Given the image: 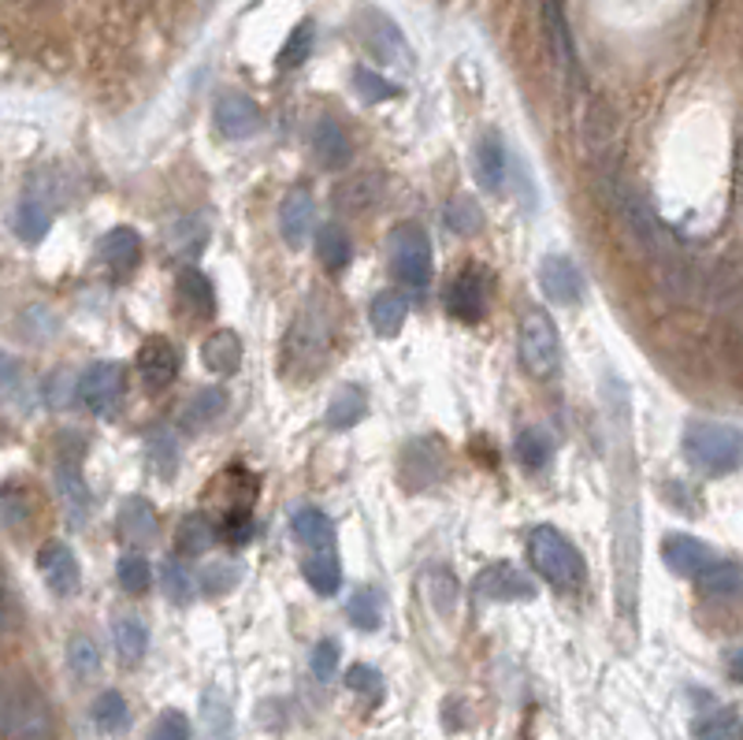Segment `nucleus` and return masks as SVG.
I'll return each instance as SVG.
<instances>
[{
	"mask_svg": "<svg viewBox=\"0 0 743 740\" xmlns=\"http://www.w3.org/2000/svg\"><path fill=\"white\" fill-rule=\"evenodd\" d=\"M101 260L115 276H131L142 260V239L134 228H112L101 239Z\"/></svg>",
	"mask_w": 743,
	"mask_h": 740,
	"instance_id": "nucleus-18",
	"label": "nucleus"
},
{
	"mask_svg": "<svg viewBox=\"0 0 743 740\" xmlns=\"http://www.w3.org/2000/svg\"><path fill=\"white\" fill-rule=\"evenodd\" d=\"M302 573H305V581H309L313 592H320V595H334V592H339L342 566H339V558H334V547H328V550H309V555H305V562H302Z\"/></svg>",
	"mask_w": 743,
	"mask_h": 740,
	"instance_id": "nucleus-27",
	"label": "nucleus"
},
{
	"mask_svg": "<svg viewBox=\"0 0 743 740\" xmlns=\"http://www.w3.org/2000/svg\"><path fill=\"white\" fill-rule=\"evenodd\" d=\"M695 740H743V718L729 707L714 711L695 721Z\"/></svg>",
	"mask_w": 743,
	"mask_h": 740,
	"instance_id": "nucleus-37",
	"label": "nucleus"
},
{
	"mask_svg": "<svg viewBox=\"0 0 743 740\" xmlns=\"http://www.w3.org/2000/svg\"><path fill=\"white\" fill-rule=\"evenodd\" d=\"M15 376V361L4 354V350H0V387H4L8 380H12Z\"/></svg>",
	"mask_w": 743,
	"mask_h": 740,
	"instance_id": "nucleus-51",
	"label": "nucleus"
},
{
	"mask_svg": "<svg viewBox=\"0 0 743 740\" xmlns=\"http://www.w3.org/2000/svg\"><path fill=\"white\" fill-rule=\"evenodd\" d=\"M476 595H484V599H491V603H516V599H532V595H536V584L516 570V566L498 562V566H487V570L476 577Z\"/></svg>",
	"mask_w": 743,
	"mask_h": 740,
	"instance_id": "nucleus-10",
	"label": "nucleus"
},
{
	"mask_svg": "<svg viewBox=\"0 0 743 740\" xmlns=\"http://www.w3.org/2000/svg\"><path fill=\"white\" fill-rule=\"evenodd\" d=\"M313 149H316V160H320V168H342L350 160V142L342 128L334 120H320L313 131Z\"/></svg>",
	"mask_w": 743,
	"mask_h": 740,
	"instance_id": "nucleus-28",
	"label": "nucleus"
},
{
	"mask_svg": "<svg viewBox=\"0 0 743 740\" xmlns=\"http://www.w3.org/2000/svg\"><path fill=\"white\" fill-rule=\"evenodd\" d=\"M558 328L543 310H528L521 320V365L536 380H550L558 373Z\"/></svg>",
	"mask_w": 743,
	"mask_h": 740,
	"instance_id": "nucleus-5",
	"label": "nucleus"
},
{
	"mask_svg": "<svg viewBox=\"0 0 743 740\" xmlns=\"http://www.w3.org/2000/svg\"><path fill=\"white\" fill-rule=\"evenodd\" d=\"M491 291H495L491 272L479 265H468V268H461V276L447 287V305L458 320L476 324L487 313V305H491Z\"/></svg>",
	"mask_w": 743,
	"mask_h": 740,
	"instance_id": "nucleus-6",
	"label": "nucleus"
},
{
	"mask_svg": "<svg viewBox=\"0 0 743 740\" xmlns=\"http://www.w3.org/2000/svg\"><path fill=\"white\" fill-rule=\"evenodd\" d=\"M112 636H115V652H120V658L126 666H134L138 658L145 655V647H149V629H145L142 618H120L112 626Z\"/></svg>",
	"mask_w": 743,
	"mask_h": 740,
	"instance_id": "nucleus-33",
	"label": "nucleus"
},
{
	"mask_svg": "<svg viewBox=\"0 0 743 740\" xmlns=\"http://www.w3.org/2000/svg\"><path fill=\"white\" fill-rule=\"evenodd\" d=\"M346 684L353 692H361V696H379V692H383V677H379V670H372V666H365V663L350 666Z\"/></svg>",
	"mask_w": 743,
	"mask_h": 740,
	"instance_id": "nucleus-48",
	"label": "nucleus"
},
{
	"mask_svg": "<svg viewBox=\"0 0 743 740\" xmlns=\"http://www.w3.org/2000/svg\"><path fill=\"white\" fill-rule=\"evenodd\" d=\"M175 294H179V302L194 313V317H212L216 291H212V283H208L205 272H197V268H183V272L175 276Z\"/></svg>",
	"mask_w": 743,
	"mask_h": 740,
	"instance_id": "nucleus-21",
	"label": "nucleus"
},
{
	"mask_svg": "<svg viewBox=\"0 0 743 740\" xmlns=\"http://www.w3.org/2000/svg\"><path fill=\"white\" fill-rule=\"evenodd\" d=\"M115 532L126 547H138V544H153L157 539V513L145 499H126L120 507V518H115Z\"/></svg>",
	"mask_w": 743,
	"mask_h": 740,
	"instance_id": "nucleus-17",
	"label": "nucleus"
},
{
	"mask_svg": "<svg viewBox=\"0 0 743 740\" xmlns=\"http://www.w3.org/2000/svg\"><path fill=\"white\" fill-rule=\"evenodd\" d=\"M223 405H228V395L220 391V387H208V391H197L194 399L186 402L183 410V424L186 428H202V424L216 421L223 413Z\"/></svg>",
	"mask_w": 743,
	"mask_h": 740,
	"instance_id": "nucleus-38",
	"label": "nucleus"
},
{
	"mask_svg": "<svg viewBox=\"0 0 743 740\" xmlns=\"http://www.w3.org/2000/svg\"><path fill=\"white\" fill-rule=\"evenodd\" d=\"M0 740H52V711L31 681L0 677Z\"/></svg>",
	"mask_w": 743,
	"mask_h": 740,
	"instance_id": "nucleus-2",
	"label": "nucleus"
},
{
	"mask_svg": "<svg viewBox=\"0 0 743 740\" xmlns=\"http://www.w3.org/2000/svg\"><path fill=\"white\" fill-rule=\"evenodd\" d=\"M57 492H60L63 510H68V521L75 529H83L86 518H89V492H86V481H83V473H78L75 462L57 465Z\"/></svg>",
	"mask_w": 743,
	"mask_h": 740,
	"instance_id": "nucleus-19",
	"label": "nucleus"
},
{
	"mask_svg": "<svg viewBox=\"0 0 743 740\" xmlns=\"http://www.w3.org/2000/svg\"><path fill=\"white\" fill-rule=\"evenodd\" d=\"M729 674L736 677V681H743V647H740V652H732V658H729Z\"/></svg>",
	"mask_w": 743,
	"mask_h": 740,
	"instance_id": "nucleus-52",
	"label": "nucleus"
},
{
	"mask_svg": "<svg viewBox=\"0 0 743 740\" xmlns=\"http://www.w3.org/2000/svg\"><path fill=\"white\" fill-rule=\"evenodd\" d=\"M75 395L83 399L86 410L112 413L123 395V365H115V361H97V365H89L86 373L78 376Z\"/></svg>",
	"mask_w": 743,
	"mask_h": 740,
	"instance_id": "nucleus-7",
	"label": "nucleus"
},
{
	"mask_svg": "<svg viewBox=\"0 0 743 740\" xmlns=\"http://www.w3.org/2000/svg\"><path fill=\"white\" fill-rule=\"evenodd\" d=\"M365 38H368V49L379 60H387V64H413V49L405 45V34L383 12L365 15Z\"/></svg>",
	"mask_w": 743,
	"mask_h": 740,
	"instance_id": "nucleus-13",
	"label": "nucleus"
},
{
	"mask_svg": "<svg viewBox=\"0 0 743 740\" xmlns=\"http://www.w3.org/2000/svg\"><path fill=\"white\" fill-rule=\"evenodd\" d=\"M473 171H476V183L484 191H502L506 186V146L495 131H484L473 146Z\"/></svg>",
	"mask_w": 743,
	"mask_h": 740,
	"instance_id": "nucleus-14",
	"label": "nucleus"
},
{
	"mask_svg": "<svg viewBox=\"0 0 743 740\" xmlns=\"http://www.w3.org/2000/svg\"><path fill=\"white\" fill-rule=\"evenodd\" d=\"M334 670H339V644L334 640H320L313 647V677L316 681H331Z\"/></svg>",
	"mask_w": 743,
	"mask_h": 740,
	"instance_id": "nucleus-47",
	"label": "nucleus"
},
{
	"mask_svg": "<svg viewBox=\"0 0 743 740\" xmlns=\"http://www.w3.org/2000/svg\"><path fill=\"white\" fill-rule=\"evenodd\" d=\"M539 287L558 305L584 302V276H580L576 260L569 254H547L539 260Z\"/></svg>",
	"mask_w": 743,
	"mask_h": 740,
	"instance_id": "nucleus-8",
	"label": "nucleus"
},
{
	"mask_svg": "<svg viewBox=\"0 0 743 740\" xmlns=\"http://www.w3.org/2000/svg\"><path fill=\"white\" fill-rule=\"evenodd\" d=\"M353 86H357V94L365 97V101H391V97L402 94V89H398L391 78L376 75L372 68H357V71H353Z\"/></svg>",
	"mask_w": 743,
	"mask_h": 740,
	"instance_id": "nucleus-43",
	"label": "nucleus"
},
{
	"mask_svg": "<svg viewBox=\"0 0 743 740\" xmlns=\"http://www.w3.org/2000/svg\"><path fill=\"white\" fill-rule=\"evenodd\" d=\"M316 257H320L324 268H331V272H342V268L350 265L353 250H350L346 231H342L339 223H324V228L316 231Z\"/></svg>",
	"mask_w": 743,
	"mask_h": 740,
	"instance_id": "nucleus-32",
	"label": "nucleus"
},
{
	"mask_svg": "<svg viewBox=\"0 0 743 740\" xmlns=\"http://www.w3.org/2000/svg\"><path fill=\"white\" fill-rule=\"evenodd\" d=\"M405 313H410L405 298L398 294V291H383V294L372 298V305H368V324H372V331H376V336L394 339L398 331H402V324H405Z\"/></svg>",
	"mask_w": 743,
	"mask_h": 740,
	"instance_id": "nucleus-25",
	"label": "nucleus"
},
{
	"mask_svg": "<svg viewBox=\"0 0 743 740\" xmlns=\"http://www.w3.org/2000/svg\"><path fill=\"white\" fill-rule=\"evenodd\" d=\"M290 529H294L297 544H305L309 550H328L334 547V529H331V518L324 510L316 507H302L290 518Z\"/></svg>",
	"mask_w": 743,
	"mask_h": 740,
	"instance_id": "nucleus-22",
	"label": "nucleus"
},
{
	"mask_svg": "<svg viewBox=\"0 0 743 740\" xmlns=\"http://www.w3.org/2000/svg\"><path fill=\"white\" fill-rule=\"evenodd\" d=\"M202 721L208 740H231V703L220 689H208L202 700Z\"/></svg>",
	"mask_w": 743,
	"mask_h": 740,
	"instance_id": "nucleus-36",
	"label": "nucleus"
},
{
	"mask_svg": "<svg viewBox=\"0 0 743 740\" xmlns=\"http://www.w3.org/2000/svg\"><path fill=\"white\" fill-rule=\"evenodd\" d=\"M313 216H316V205H313V194L305 191V186H294L283 205H279V234H283V242L290 250L305 246V239L313 234Z\"/></svg>",
	"mask_w": 743,
	"mask_h": 740,
	"instance_id": "nucleus-12",
	"label": "nucleus"
},
{
	"mask_svg": "<svg viewBox=\"0 0 743 740\" xmlns=\"http://www.w3.org/2000/svg\"><path fill=\"white\" fill-rule=\"evenodd\" d=\"M12 223H15V234H20L23 242H41L45 234H49L52 216L38 202V197H26V202H20V209H15V220Z\"/></svg>",
	"mask_w": 743,
	"mask_h": 740,
	"instance_id": "nucleus-35",
	"label": "nucleus"
},
{
	"mask_svg": "<svg viewBox=\"0 0 743 740\" xmlns=\"http://www.w3.org/2000/svg\"><path fill=\"white\" fill-rule=\"evenodd\" d=\"M216 544V525L205 518V513H190V518L179 525V547L186 550V555H202Z\"/></svg>",
	"mask_w": 743,
	"mask_h": 740,
	"instance_id": "nucleus-42",
	"label": "nucleus"
},
{
	"mask_svg": "<svg viewBox=\"0 0 743 740\" xmlns=\"http://www.w3.org/2000/svg\"><path fill=\"white\" fill-rule=\"evenodd\" d=\"M368 413V402L365 395H361V387H339V391L331 395V405L328 413H324V421H328V428L342 432V428H353L357 421H365Z\"/></svg>",
	"mask_w": 743,
	"mask_h": 740,
	"instance_id": "nucleus-29",
	"label": "nucleus"
},
{
	"mask_svg": "<svg viewBox=\"0 0 743 740\" xmlns=\"http://www.w3.org/2000/svg\"><path fill=\"white\" fill-rule=\"evenodd\" d=\"M550 454H555V444L543 428H524L516 436V458H521L524 469H543L550 462Z\"/></svg>",
	"mask_w": 743,
	"mask_h": 740,
	"instance_id": "nucleus-40",
	"label": "nucleus"
},
{
	"mask_svg": "<svg viewBox=\"0 0 743 740\" xmlns=\"http://www.w3.org/2000/svg\"><path fill=\"white\" fill-rule=\"evenodd\" d=\"M38 570L57 595H71L78 589V562L68 544H45L38 550Z\"/></svg>",
	"mask_w": 743,
	"mask_h": 740,
	"instance_id": "nucleus-15",
	"label": "nucleus"
},
{
	"mask_svg": "<svg viewBox=\"0 0 743 740\" xmlns=\"http://www.w3.org/2000/svg\"><path fill=\"white\" fill-rule=\"evenodd\" d=\"M684 458L706 476H729L743 469V428L718 421H692L684 428Z\"/></svg>",
	"mask_w": 743,
	"mask_h": 740,
	"instance_id": "nucleus-1",
	"label": "nucleus"
},
{
	"mask_svg": "<svg viewBox=\"0 0 743 740\" xmlns=\"http://www.w3.org/2000/svg\"><path fill=\"white\" fill-rule=\"evenodd\" d=\"M94 721L105 737H123L131 729V707L120 692H101L94 703Z\"/></svg>",
	"mask_w": 743,
	"mask_h": 740,
	"instance_id": "nucleus-31",
	"label": "nucleus"
},
{
	"mask_svg": "<svg viewBox=\"0 0 743 740\" xmlns=\"http://www.w3.org/2000/svg\"><path fill=\"white\" fill-rule=\"evenodd\" d=\"M234 584H239V570H234V566H208L202 573V592H208V595L231 592Z\"/></svg>",
	"mask_w": 743,
	"mask_h": 740,
	"instance_id": "nucleus-49",
	"label": "nucleus"
},
{
	"mask_svg": "<svg viewBox=\"0 0 743 740\" xmlns=\"http://www.w3.org/2000/svg\"><path fill=\"white\" fill-rule=\"evenodd\" d=\"M68 666H71V674L83 677V681L97 677V670H101V652H97V644L86 633L71 636V644H68Z\"/></svg>",
	"mask_w": 743,
	"mask_h": 740,
	"instance_id": "nucleus-41",
	"label": "nucleus"
},
{
	"mask_svg": "<svg viewBox=\"0 0 743 740\" xmlns=\"http://www.w3.org/2000/svg\"><path fill=\"white\" fill-rule=\"evenodd\" d=\"M160 581H165V595L171 603H179V607H186V603H194L197 595V581L194 573L186 570L179 558H168L165 570H160Z\"/></svg>",
	"mask_w": 743,
	"mask_h": 740,
	"instance_id": "nucleus-39",
	"label": "nucleus"
},
{
	"mask_svg": "<svg viewBox=\"0 0 743 740\" xmlns=\"http://www.w3.org/2000/svg\"><path fill=\"white\" fill-rule=\"evenodd\" d=\"M699 589L710 599H743V566L740 562H710L699 573Z\"/></svg>",
	"mask_w": 743,
	"mask_h": 740,
	"instance_id": "nucleus-26",
	"label": "nucleus"
},
{
	"mask_svg": "<svg viewBox=\"0 0 743 740\" xmlns=\"http://www.w3.org/2000/svg\"><path fill=\"white\" fill-rule=\"evenodd\" d=\"M309 52H313V26L302 23L294 34H290V41L283 45V57H279V64L297 68V64H305V60H309Z\"/></svg>",
	"mask_w": 743,
	"mask_h": 740,
	"instance_id": "nucleus-45",
	"label": "nucleus"
},
{
	"mask_svg": "<svg viewBox=\"0 0 743 740\" xmlns=\"http://www.w3.org/2000/svg\"><path fill=\"white\" fill-rule=\"evenodd\" d=\"M661 558H666V566L677 577H699L706 566L714 562L710 547L695 536H666V544H661Z\"/></svg>",
	"mask_w": 743,
	"mask_h": 740,
	"instance_id": "nucleus-16",
	"label": "nucleus"
},
{
	"mask_svg": "<svg viewBox=\"0 0 743 740\" xmlns=\"http://www.w3.org/2000/svg\"><path fill=\"white\" fill-rule=\"evenodd\" d=\"M346 618H350L353 629H361V633L379 629L383 626V595H379L376 589H357L346 603Z\"/></svg>",
	"mask_w": 743,
	"mask_h": 740,
	"instance_id": "nucleus-30",
	"label": "nucleus"
},
{
	"mask_svg": "<svg viewBox=\"0 0 743 740\" xmlns=\"http://www.w3.org/2000/svg\"><path fill=\"white\" fill-rule=\"evenodd\" d=\"M202 357H205V365L212 368V373H220V376L239 373V365H242V339L234 336V331H228V328L212 331V336L205 339V347H202Z\"/></svg>",
	"mask_w": 743,
	"mask_h": 740,
	"instance_id": "nucleus-24",
	"label": "nucleus"
},
{
	"mask_svg": "<svg viewBox=\"0 0 743 740\" xmlns=\"http://www.w3.org/2000/svg\"><path fill=\"white\" fill-rule=\"evenodd\" d=\"M115 573H120L123 592H131V595H138V592H145L153 584V570H149V562H145L142 555H123L120 566H115Z\"/></svg>",
	"mask_w": 743,
	"mask_h": 740,
	"instance_id": "nucleus-44",
	"label": "nucleus"
},
{
	"mask_svg": "<svg viewBox=\"0 0 743 740\" xmlns=\"http://www.w3.org/2000/svg\"><path fill=\"white\" fill-rule=\"evenodd\" d=\"M138 376L149 391H165L179 376V350L160 336L145 339L138 347Z\"/></svg>",
	"mask_w": 743,
	"mask_h": 740,
	"instance_id": "nucleus-9",
	"label": "nucleus"
},
{
	"mask_svg": "<svg viewBox=\"0 0 743 740\" xmlns=\"http://www.w3.org/2000/svg\"><path fill=\"white\" fill-rule=\"evenodd\" d=\"M149 447H153V462H160V473H171L175 469V439H171V432H153Z\"/></svg>",
	"mask_w": 743,
	"mask_h": 740,
	"instance_id": "nucleus-50",
	"label": "nucleus"
},
{
	"mask_svg": "<svg viewBox=\"0 0 743 740\" xmlns=\"http://www.w3.org/2000/svg\"><path fill=\"white\" fill-rule=\"evenodd\" d=\"M208 242V223L202 216H183L168 228V254L179 260H194Z\"/></svg>",
	"mask_w": 743,
	"mask_h": 740,
	"instance_id": "nucleus-23",
	"label": "nucleus"
},
{
	"mask_svg": "<svg viewBox=\"0 0 743 740\" xmlns=\"http://www.w3.org/2000/svg\"><path fill=\"white\" fill-rule=\"evenodd\" d=\"M387 265L391 272L410 287H428L431 283V242L424 228L416 223H398V228L387 234Z\"/></svg>",
	"mask_w": 743,
	"mask_h": 740,
	"instance_id": "nucleus-4",
	"label": "nucleus"
},
{
	"mask_svg": "<svg viewBox=\"0 0 743 740\" xmlns=\"http://www.w3.org/2000/svg\"><path fill=\"white\" fill-rule=\"evenodd\" d=\"M379 194H383V179L379 175H353L334 191V209L350 213V216L368 213L372 205L379 202Z\"/></svg>",
	"mask_w": 743,
	"mask_h": 740,
	"instance_id": "nucleus-20",
	"label": "nucleus"
},
{
	"mask_svg": "<svg viewBox=\"0 0 743 740\" xmlns=\"http://www.w3.org/2000/svg\"><path fill=\"white\" fill-rule=\"evenodd\" d=\"M149 740H190V721L183 711H165L153 726Z\"/></svg>",
	"mask_w": 743,
	"mask_h": 740,
	"instance_id": "nucleus-46",
	"label": "nucleus"
},
{
	"mask_svg": "<svg viewBox=\"0 0 743 740\" xmlns=\"http://www.w3.org/2000/svg\"><path fill=\"white\" fill-rule=\"evenodd\" d=\"M528 555L536 573L547 577L558 589H576L584 581V558L555 525H536L528 536Z\"/></svg>",
	"mask_w": 743,
	"mask_h": 740,
	"instance_id": "nucleus-3",
	"label": "nucleus"
},
{
	"mask_svg": "<svg viewBox=\"0 0 743 740\" xmlns=\"http://www.w3.org/2000/svg\"><path fill=\"white\" fill-rule=\"evenodd\" d=\"M212 120L223 138H231V142H246L260 128V112L246 94H223L220 101H216Z\"/></svg>",
	"mask_w": 743,
	"mask_h": 740,
	"instance_id": "nucleus-11",
	"label": "nucleus"
},
{
	"mask_svg": "<svg viewBox=\"0 0 743 740\" xmlns=\"http://www.w3.org/2000/svg\"><path fill=\"white\" fill-rule=\"evenodd\" d=\"M447 228L461 234V239H473V234L484 231V209L473 202L468 194H458L447 202Z\"/></svg>",
	"mask_w": 743,
	"mask_h": 740,
	"instance_id": "nucleus-34",
	"label": "nucleus"
}]
</instances>
